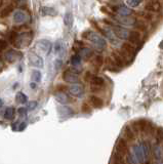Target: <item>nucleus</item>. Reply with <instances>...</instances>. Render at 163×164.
<instances>
[{"label":"nucleus","instance_id":"1","mask_svg":"<svg viewBox=\"0 0 163 164\" xmlns=\"http://www.w3.org/2000/svg\"><path fill=\"white\" fill-rule=\"evenodd\" d=\"M83 38L89 40L99 51H103L106 48V46H107V41H106L102 36H100L97 33L92 32V31H87V32H85L83 34Z\"/></svg>","mask_w":163,"mask_h":164},{"label":"nucleus","instance_id":"2","mask_svg":"<svg viewBox=\"0 0 163 164\" xmlns=\"http://www.w3.org/2000/svg\"><path fill=\"white\" fill-rule=\"evenodd\" d=\"M32 39H33L32 32H23L17 34V37H15L12 44H14V46L17 48H24L30 45Z\"/></svg>","mask_w":163,"mask_h":164},{"label":"nucleus","instance_id":"3","mask_svg":"<svg viewBox=\"0 0 163 164\" xmlns=\"http://www.w3.org/2000/svg\"><path fill=\"white\" fill-rule=\"evenodd\" d=\"M4 58L8 63H15L23 58V53L15 49H9L4 53Z\"/></svg>","mask_w":163,"mask_h":164},{"label":"nucleus","instance_id":"4","mask_svg":"<svg viewBox=\"0 0 163 164\" xmlns=\"http://www.w3.org/2000/svg\"><path fill=\"white\" fill-rule=\"evenodd\" d=\"M63 80L66 83H70V84H74L79 81V77L77 73H75L72 70H66L63 73Z\"/></svg>","mask_w":163,"mask_h":164},{"label":"nucleus","instance_id":"5","mask_svg":"<svg viewBox=\"0 0 163 164\" xmlns=\"http://www.w3.org/2000/svg\"><path fill=\"white\" fill-rule=\"evenodd\" d=\"M54 53H56L59 56V59H64L67 56V47L66 44L63 41L58 40L54 43Z\"/></svg>","mask_w":163,"mask_h":164},{"label":"nucleus","instance_id":"6","mask_svg":"<svg viewBox=\"0 0 163 164\" xmlns=\"http://www.w3.org/2000/svg\"><path fill=\"white\" fill-rule=\"evenodd\" d=\"M28 59H29V63L31 66L36 68H43V66H44L43 59L40 56H38L37 53H30L29 56H28Z\"/></svg>","mask_w":163,"mask_h":164},{"label":"nucleus","instance_id":"7","mask_svg":"<svg viewBox=\"0 0 163 164\" xmlns=\"http://www.w3.org/2000/svg\"><path fill=\"white\" fill-rule=\"evenodd\" d=\"M112 31L113 33L115 34L116 37L120 39H124V40H127L129 36V32H130V31H128L127 29H125V28L119 27V26H115V25H112Z\"/></svg>","mask_w":163,"mask_h":164},{"label":"nucleus","instance_id":"8","mask_svg":"<svg viewBox=\"0 0 163 164\" xmlns=\"http://www.w3.org/2000/svg\"><path fill=\"white\" fill-rule=\"evenodd\" d=\"M133 155L136 156V159H138L139 163H145V161H146V156H145L142 143H141V144H139V145H134L133 146Z\"/></svg>","mask_w":163,"mask_h":164},{"label":"nucleus","instance_id":"9","mask_svg":"<svg viewBox=\"0 0 163 164\" xmlns=\"http://www.w3.org/2000/svg\"><path fill=\"white\" fill-rule=\"evenodd\" d=\"M116 152L122 156H124L128 152V146H127V142H126L125 139L118 140L117 144H116Z\"/></svg>","mask_w":163,"mask_h":164},{"label":"nucleus","instance_id":"10","mask_svg":"<svg viewBox=\"0 0 163 164\" xmlns=\"http://www.w3.org/2000/svg\"><path fill=\"white\" fill-rule=\"evenodd\" d=\"M58 114L59 117H63V118H68V117H71L74 114L73 110L70 108L69 106L66 105H62L58 106Z\"/></svg>","mask_w":163,"mask_h":164},{"label":"nucleus","instance_id":"11","mask_svg":"<svg viewBox=\"0 0 163 164\" xmlns=\"http://www.w3.org/2000/svg\"><path fill=\"white\" fill-rule=\"evenodd\" d=\"M28 19V15L24 11V10H15L14 12V22L15 24H24V23L27 21Z\"/></svg>","mask_w":163,"mask_h":164},{"label":"nucleus","instance_id":"12","mask_svg":"<svg viewBox=\"0 0 163 164\" xmlns=\"http://www.w3.org/2000/svg\"><path fill=\"white\" fill-rule=\"evenodd\" d=\"M145 9L150 12H159L161 10V3L159 1H148L145 4Z\"/></svg>","mask_w":163,"mask_h":164},{"label":"nucleus","instance_id":"13","mask_svg":"<svg viewBox=\"0 0 163 164\" xmlns=\"http://www.w3.org/2000/svg\"><path fill=\"white\" fill-rule=\"evenodd\" d=\"M68 92H69L70 95H73V97H81L84 92V89L81 85L75 84L74 83V84H72L71 86L68 87Z\"/></svg>","mask_w":163,"mask_h":164},{"label":"nucleus","instance_id":"14","mask_svg":"<svg viewBox=\"0 0 163 164\" xmlns=\"http://www.w3.org/2000/svg\"><path fill=\"white\" fill-rule=\"evenodd\" d=\"M112 8L114 11H116L119 15H122V17H129V15L133 14V9H130L127 6H123V5L113 6Z\"/></svg>","mask_w":163,"mask_h":164},{"label":"nucleus","instance_id":"15","mask_svg":"<svg viewBox=\"0 0 163 164\" xmlns=\"http://www.w3.org/2000/svg\"><path fill=\"white\" fill-rule=\"evenodd\" d=\"M113 19L117 21L120 25H124V26H133L136 21V19H134V18L122 17V15H120V17H113Z\"/></svg>","mask_w":163,"mask_h":164},{"label":"nucleus","instance_id":"16","mask_svg":"<svg viewBox=\"0 0 163 164\" xmlns=\"http://www.w3.org/2000/svg\"><path fill=\"white\" fill-rule=\"evenodd\" d=\"M54 100L58 101V103L62 104V105H67V104H69L71 101V98H70L69 95L62 92L54 93Z\"/></svg>","mask_w":163,"mask_h":164},{"label":"nucleus","instance_id":"17","mask_svg":"<svg viewBox=\"0 0 163 164\" xmlns=\"http://www.w3.org/2000/svg\"><path fill=\"white\" fill-rule=\"evenodd\" d=\"M36 46H37V47L39 48L41 51H43V53H50V49H51L50 41L46 40V39H41V40L37 41Z\"/></svg>","mask_w":163,"mask_h":164},{"label":"nucleus","instance_id":"18","mask_svg":"<svg viewBox=\"0 0 163 164\" xmlns=\"http://www.w3.org/2000/svg\"><path fill=\"white\" fill-rule=\"evenodd\" d=\"M121 51H123V53H126L127 56H133L134 53H136V48L133 47V45L131 43L125 42L121 45Z\"/></svg>","mask_w":163,"mask_h":164},{"label":"nucleus","instance_id":"19","mask_svg":"<svg viewBox=\"0 0 163 164\" xmlns=\"http://www.w3.org/2000/svg\"><path fill=\"white\" fill-rule=\"evenodd\" d=\"M79 56L81 59H89L94 56V50H91L90 48L88 47H81L79 49Z\"/></svg>","mask_w":163,"mask_h":164},{"label":"nucleus","instance_id":"20","mask_svg":"<svg viewBox=\"0 0 163 164\" xmlns=\"http://www.w3.org/2000/svg\"><path fill=\"white\" fill-rule=\"evenodd\" d=\"M40 12L44 17H54V15L58 14V11L50 6H42L40 8Z\"/></svg>","mask_w":163,"mask_h":164},{"label":"nucleus","instance_id":"21","mask_svg":"<svg viewBox=\"0 0 163 164\" xmlns=\"http://www.w3.org/2000/svg\"><path fill=\"white\" fill-rule=\"evenodd\" d=\"M153 151H154V156L155 158H156V160L158 161V162H161L163 159V148L159 145V143H157V144L154 146Z\"/></svg>","mask_w":163,"mask_h":164},{"label":"nucleus","instance_id":"22","mask_svg":"<svg viewBox=\"0 0 163 164\" xmlns=\"http://www.w3.org/2000/svg\"><path fill=\"white\" fill-rule=\"evenodd\" d=\"M127 40L133 44H138L141 40V34L138 31H130Z\"/></svg>","mask_w":163,"mask_h":164},{"label":"nucleus","instance_id":"23","mask_svg":"<svg viewBox=\"0 0 163 164\" xmlns=\"http://www.w3.org/2000/svg\"><path fill=\"white\" fill-rule=\"evenodd\" d=\"M112 59H113L114 63L116 64V66H117L118 68H122V67H124V65H125V61H124V59L121 56L120 53H112Z\"/></svg>","mask_w":163,"mask_h":164},{"label":"nucleus","instance_id":"24","mask_svg":"<svg viewBox=\"0 0 163 164\" xmlns=\"http://www.w3.org/2000/svg\"><path fill=\"white\" fill-rule=\"evenodd\" d=\"M123 133H124L125 139L127 140L133 142V140H136V132L133 131V129L131 128L130 126H125V128H124V130H123Z\"/></svg>","mask_w":163,"mask_h":164},{"label":"nucleus","instance_id":"25","mask_svg":"<svg viewBox=\"0 0 163 164\" xmlns=\"http://www.w3.org/2000/svg\"><path fill=\"white\" fill-rule=\"evenodd\" d=\"M89 100H90V104H91L94 108L101 109L103 106H104V101H103V100L101 98L97 97V95H91V97L89 98Z\"/></svg>","mask_w":163,"mask_h":164},{"label":"nucleus","instance_id":"26","mask_svg":"<svg viewBox=\"0 0 163 164\" xmlns=\"http://www.w3.org/2000/svg\"><path fill=\"white\" fill-rule=\"evenodd\" d=\"M102 32L104 33V35H105L106 37H107L113 44H117V43H118L117 39L115 38V34L113 33L112 30H110V29H103Z\"/></svg>","mask_w":163,"mask_h":164},{"label":"nucleus","instance_id":"27","mask_svg":"<svg viewBox=\"0 0 163 164\" xmlns=\"http://www.w3.org/2000/svg\"><path fill=\"white\" fill-rule=\"evenodd\" d=\"M73 14H72L71 11H67L66 14L64 15V24L65 26H67V27H72V25H73Z\"/></svg>","mask_w":163,"mask_h":164},{"label":"nucleus","instance_id":"28","mask_svg":"<svg viewBox=\"0 0 163 164\" xmlns=\"http://www.w3.org/2000/svg\"><path fill=\"white\" fill-rule=\"evenodd\" d=\"M14 114H15L14 108H12V107H7L4 111V118L7 119V120H12V119L14 118Z\"/></svg>","mask_w":163,"mask_h":164},{"label":"nucleus","instance_id":"29","mask_svg":"<svg viewBox=\"0 0 163 164\" xmlns=\"http://www.w3.org/2000/svg\"><path fill=\"white\" fill-rule=\"evenodd\" d=\"M31 78H32V80L36 83H39L41 81V79H42V74H41V72L39 70H33L32 72H31Z\"/></svg>","mask_w":163,"mask_h":164},{"label":"nucleus","instance_id":"30","mask_svg":"<svg viewBox=\"0 0 163 164\" xmlns=\"http://www.w3.org/2000/svg\"><path fill=\"white\" fill-rule=\"evenodd\" d=\"M90 82H91V84L100 85V86H104V85H105L104 78L99 77V76H92L91 79H90Z\"/></svg>","mask_w":163,"mask_h":164},{"label":"nucleus","instance_id":"31","mask_svg":"<svg viewBox=\"0 0 163 164\" xmlns=\"http://www.w3.org/2000/svg\"><path fill=\"white\" fill-rule=\"evenodd\" d=\"M15 101H17L19 104H22V105H24V104H26L28 101V98H27V95H26L25 93L18 92L17 95H15Z\"/></svg>","mask_w":163,"mask_h":164},{"label":"nucleus","instance_id":"32","mask_svg":"<svg viewBox=\"0 0 163 164\" xmlns=\"http://www.w3.org/2000/svg\"><path fill=\"white\" fill-rule=\"evenodd\" d=\"M142 146H143L145 156H146V158H148L149 159V158L151 157V145L147 142H143L142 143Z\"/></svg>","mask_w":163,"mask_h":164},{"label":"nucleus","instance_id":"33","mask_svg":"<svg viewBox=\"0 0 163 164\" xmlns=\"http://www.w3.org/2000/svg\"><path fill=\"white\" fill-rule=\"evenodd\" d=\"M106 64H107V67H108L109 70H111V71H113V72L118 71V69H116V67H117V66H116V64L114 63V61H113L112 58H107ZM117 68H118V67H117Z\"/></svg>","mask_w":163,"mask_h":164},{"label":"nucleus","instance_id":"34","mask_svg":"<svg viewBox=\"0 0 163 164\" xmlns=\"http://www.w3.org/2000/svg\"><path fill=\"white\" fill-rule=\"evenodd\" d=\"M81 58H80L79 54H74V56H71V61H70V63H71L72 66H79L80 64H81Z\"/></svg>","mask_w":163,"mask_h":164},{"label":"nucleus","instance_id":"35","mask_svg":"<svg viewBox=\"0 0 163 164\" xmlns=\"http://www.w3.org/2000/svg\"><path fill=\"white\" fill-rule=\"evenodd\" d=\"M12 8H14V6H12V5H8V6H6L4 9H2L1 11H0V19L7 17V15H8L10 12L12 11Z\"/></svg>","mask_w":163,"mask_h":164},{"label":"nucleus","instance_id":"36","mask_svg":"<svg viewBox=\"0 0 163 164\" xmlns=\"http://www.w3.org/2000/svg\"><path fill=\"white\" fill-rule=\"evenodd\" d=\"M134 27L136 28H138V29H139V30H142V31H145L146 30V24H145V23L143 22V21H141V20H136V23H134Z\"/></svg>","mask_w":163,"mask_h":164},{"label":"nucleus","instance_id":"37","mask_svg":"<svg viewBox=\"0 0 163 164\" xmlns=\"http://www.w3.org/2000/svg\"><path fill=\"white\" fill-rule=\"evenodd\" d=\"M143 2V0H127L126 3L129 7H136Z\"/></svg>","mask_w":163,"mask_h":164},{"label":"nucleus","instance_id":"38","mask_svg":"<svg viewBox=\"0 0 163 164\" xmlns=\"http://www.w3.org/2000/svg\"><path fill=\"white\" fill-rule=\"evenodd\" d=\"M113 162H115V163H122V162H124L123 156L118 154L117 152H115V154H114V156H113Z\"/></svg>","mask_w":163,"mask_h":164},{"label":"nucleus","instance_id":"39","mask_svg":"<svg viewBox=\"0 0 163 164\" xmlns=\"http://www.w3.org/2000/svg\"><path fill=\"white\" fill-rule=\"evenodd\" d=\"M156 137H157V143H160L163 140V127H158L156 129Z\"/></svg>","mask_w":163,"mask_h":164},{"label":"nucleus","instance_id":"40","mask_svg":"<svg viewBox=\"0 0 163 164\" xmlns=\"http://www.w3.org/2000/svg\"><path fill=\"white\" fill-rule=\"evenodd\" d=\"M38 106V103L36 101H31L30 103H28L27 106V110L28 111H34Z\"/></svg>","mask_w":163,"mask_h":164},{"label":"nucleus","instance_id":"41","mask_svg":"<svg viewBox=\"0 0 163 164\" xmlns=\"http://www.w3.org/2000/svg\"><path fill=\"white\" fill-rule=\"evenodd\" d=\"M126 162H127V163H139V161H138V159H136V156H134L133 153V154H128Z\"/></svg>","mask_w":163,"mask_h":164},{"label":"nucleus","instance_id":"42","mask_svg":"<svg viewBox=\"0 0 163 164\" xmlns=\"http://www.w3.org/2000/svg\"><path fill=\"white\" fill-rule=\"evenodd\" d=\"M141 15L144 18L145 20H148V21H151L152 19H153V14H150V11H147V10L145 12H142Z\"/></svg>","mask_w":163,"mask_h":164},{"label":"nucleus","instance_id":"43","mask_svg":"<svg viewBox=\"0 0 163 164\" xmlns=\"http://www.w3.org/2000/svg\"><path fill=\"white\" fill-rule=\"evenodd\" d=\"M103 63H104V59H103V56H97L94 59V64L97 65V67H101L103 65Z\"/></svg>","mask_w":163,"mask_h":164},{"label":"nucleus","instance_id":"44","mask_svg":"<svg viewBox=\"0 0 163 164\" xmlns=\"http://www.w3.org/2000/svg\"><path fill=\"white\" fill-rule=\"evenodd\" d=\"M6 47H7V42L4 40V39H0V53L5 50Z\"/></svg>","mask_w":163,"mask_h":164},{"label":"nucleus","instance_id":"45","mask_svg":"<svg viewBox=\"0 0 163 164\" xmlns=\"http://www.w3.org/2000/svg\"><path fill=\"white\" fill-rule=\"evenodd\" d=\"M103 87H104V86H100V85H94V84H91V86H90V89H91L94 92H100L101 90L103 89Z\"/></svg>","mask_w":163,"mask_h":164},{"label":"nucleus","instance_id":"46","mask_svg":"<svg viewBox=\"0 0 163 164\" xmlns=\"http://www.w3.org/2000/svg\"><path fill=\"white\" fill-rule=\"evenodd\" d=\"M27 127V123L26 122H19V125H18V131H23Z\"/></svg>","mask_w":163,"mask_h":164},{"label":"nucleus","instance_id":"47","mask_svg":"<svg viewBox=\"0 0 163 164\" xmlns=\"http://www.w3.org/2000/svg\"><path fill=\"white\" fill-rule=\"evenodd\" d=\"M62 66H63V59H56V61H54V67H56L58 70Z\"/></svg>","mask_w":163,"mask_h":164},{"label":"nucleus","instance_id":"48","mask_svg":"<svg viewBox=\"0 0 163 164\" xmlns=\"http://www.w3.org/2000/svg\"><path fill=\"white\" fill-rule=\"evenodd\" d=\"M82 112H83V113H90L91 109H90V107L87 105V104H83V105H82Z\"/></svg>","mask_w":163,"mask_h":164},{"label":"nucleus","instance_id":"49","mask_svg":"<svg viewBox=\"0 0 163 164\" xmlns=\"http://www.w3.org/2000/svg\"><path fill=\"white\" fill-rule=\"evenodd\" d=\"M27 108H20L19 110H18V112H19V114L21 116H26L27 115Z\"/></svg>","mask_w":163,"mask_h":164},{"label":"nucleus","instance_id":"50","mask_svg":"<svg viewBox=\"0 0 163 164\" xmlns=\"http://www.w3.org/2000/svg\"><path fill=\"white\" fill-rule=\"evenodd\" d=\"M91 74H90V72H87L86 74H85V80H89L90 81V79H91Z\"/></svg>","mask_w":163,"mask_h":164},{"label":"nucleus","instance_id":"51","mask_svg":"<svg viewBox=\"0 0 163 164\" xmlns=\"http://www.w3.org/2000/svg\"><path fill=\"white\" fill-rule=\"evenodd\" d=\"M30 86L32 87V88H35V87H36V82H32V83H30Z\"/></svg>","mask_w":163,"mask_h":164},{"label":"nucleus","instance_id":"52","mask_svg":"<svg viewBox=\"0 0 163 164\" xmlns=\"http://www.w3.org/2000/svg\"><path fill=\"white\" fill-rule=\"evenodd\" d=\"M2 69H3V63H2L1 59H0V72L2 71Z\"/></svg>","mask_w":163,"mask_h":164},{"label":"nucleus","instance_id":"53","mask_svg":"<svg viewBox=\"0 0 163 164\" xmlns=\"http://www.w3.org/2000/svg\"><path fill=\"white\" fill-rule=\"evenodd\" d=\"M1 106H2V101L0 100V107H1Z\"/></svg>","mask_w":163,"mask_h":164}]
</instances>
